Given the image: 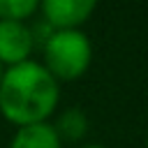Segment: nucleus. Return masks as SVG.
<instances>
[{"mask_svg":"<svg viewBox=\"0 0 148 148\" xmlns=\"http://www.w3.org/2000/svg\"><path fill=\"white\" fill-rule=\"evenodd\" d=\"M39 9L51 30H79L95 12V0H46Z\"/></svg>","mask_w":148,"mask_h":148,"instance_id":"7ed1b4c3","label":"nucleus"},{"mask_svg":"<svg viewBox=\"0 0 148 148\" xmlns=\"http://www.w3.org/2000/svg\"><path fill=\"white\" fill-rule=\"evenodd\" d=\"M9 148H60V139H58L53 125L37 123V125L18 127Z\"/></svg>","mask_w":148,"mask_h":148,"instance_id":"39448f33","label":"nucleus"},{"mask_svg":"<svg viewBox=\"0 0 148 148\" xmlns=\"http://www.w3.org/2000/svg\"><path fill=\"white\" fill-rule=\"evenodd\" d=\"M53 130H56L60 143L62 141H79V139H83V134L88 130V118L81 109H67L58 116Z\"/></svg>","mask_w":148,"mask_h":148,"instance_id":"423d86ee","label":"nucleus"},{"mask_svg":"<svg viewBox=\"0 0 148 148\" xmlns=\"http://www.w3.org/2000/svg\"><path fill=\"white\" fill-rule=\"evenodd\" d=\"M35 49L32 32L21 21H0V65H18L30 58Z\"/></svg>","mask_w":148,"mask_h":148,"instance_id":"20e7f679","label":"nucleus"},{"mask_svg":"<svg viewBox=\"0 0 148 148\" xmlns=\"http://www.w3.org/2000/svg\"><path fill=\"white\" fill-rule=\"evenodd\" d=\"M46 72L56 81H74L90 67L92 46L81 30H53L44 42Z\"/></svg>","mask_w":148,"mask_h":148,"instance_id":"f03ea898","label":"nucleus"},{"mask_svg":"<svg viewBox=\"0 0 148 148\" xmlns=\"http://www.w3.org/2000/svg\"><path fill=\"white\" fill-rule=\"evenodd\" d=\"M39 9L37 0H0V21H25Z\"/></svg>","mask_w":148,"mask_h":148,"instance_id":"0eeeda50","label":"nucleus"},{"mask_svg":"<svg viewBox=\"0 0 148 148\" xmlns=\"http://www.w3.org/2000/svg\"><path fill=\"white\" fill-rule=\"evenodd\" d=\"M2 74H5V69H2V65H0V79H2Z\"/></svg>","mask_w":148,"mask_h":148,"instance_id":"1a4fd4ad","label":"nucleus"},{"mask_svg":"<svg viewBox=\"0 0 148 148\" xmlns=\"http://www.w3.org/2000/svg\"><path fill=\"white\" fill-rule=\"evenodd\" d=\"M58 81L46 72V67L35 60H25L2 74L0 111L18 127L46 123L58 106Z\"/></svg>","mask_w":148,"mask_h":148,"instance_id":"f257e3e1","label":"nucleus"},{"mask_svg":"<svg viewBox=\"0 0 148 148\" xmlns=\"http://www.w3.org/2000/svg\"><path fill=\"white\" fill-rule=\"evenodd\" d=\"M83 148H104V146H83Z\"/></svg>","mask_w":148,"mask_h":148,"instance_id":"6e6552de","label":"nucleus"}]
</instances>
